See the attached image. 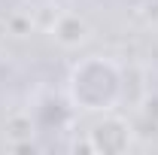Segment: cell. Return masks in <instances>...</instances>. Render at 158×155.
Listing matches in <instances>:
<instances>
[{"instance_id":"1","label":"cell","mask_w":158,"mask_h":155,"mask_svg":"<svg viewBox=\"0 0 158 155\" xmlns=\"http://www.w3.org/2000/svg\"><path fill=\"white\" fill-rule=\"evenodd\" d=\"M125 94V73L103 55H85L70 67L67 100L82 113H106Z\"/></svg>"},{"instance_id":"2","label":"cell","mask_w":158,"mask_h":155,"mask_svg":"<svg viewBox=\"0 0 158 155\" xmlns=\"http://www.w3.org/2000/svg\"><path fill=\"white\" fill-rule=\"evenodd\" d=\"M131 146V125L125 119L113 116V110H106L100 122H94V128L88 131V149L91 152H103V155H116L125 152Z\"/></svg>"},{"instance_id":"3","label":"cell","mask_w":158,"mask_h":155,"mask_svg":"<svg viewBox=\"0 0 158 155\" xmlns=\"http://www.w3.org/2000/svg\"><path fill=\"white\" fill-rule=\"evenodd\" d=\"M52 34H55V40H58L61 46H79V43L88 40V24H85V19H79L73 12H64L55 21Z\"/></svg>"}]
</instances>
